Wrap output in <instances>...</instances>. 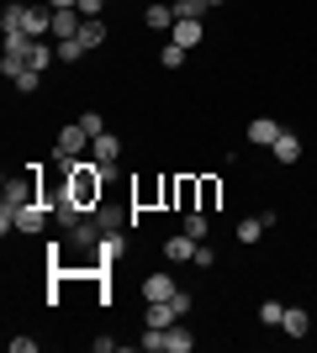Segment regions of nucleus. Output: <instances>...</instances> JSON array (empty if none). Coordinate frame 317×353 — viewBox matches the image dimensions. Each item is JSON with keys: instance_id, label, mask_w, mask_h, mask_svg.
I'll use <instances>...</instances> for the list:
<instances>
[{"instance_id": "c756f323", "label": "nucleus", "mask_w": 317, "mask_h": 353, "mask_svg": "<svg viewBox=\"0 0 317 353\" xmlns=\"http://www.w3.org/2000/svg\"><path fill=\"white\" fill-rule=\"evenodd\" d=\"M11 353H37V338H11Z\"/></svg>"}, {"instance_id": "393cba45", "label": "nucleus", "mask_w": 317, "mask_h": 353, "mask_svg": "<svg viewBox=\"0 0 317 353\" xmlns=\"http://www.w3.org/2000/svg\"><path fill=\"white\" fill-rule=\"evenodd\" d=\"M11 85L21 90V95H32V90L43 85V69H21V74H16V79H11Z\"/></svg>"}, {"instance_id": "2f4dec72", "label": "nucleus", "mask_w": 317, "mask_h": 353, "mask_svg": "<svg viewBox=\"0 0 317 353\" xmlns=\"http://www.w3.org/2000/svg\"><path fill=\"white\" fill-rule=\"evenodd\" d=\"M206 6H222V0H206Z\"/></svg>"}, {"instance_id": "1a4fd4ad", "label": "nucleus", "mask_w": 317, "mask_h": 353, "mask_svg": "<svg viewBox=\"0 0 317 353\" xmlns=\"http://www.w3.org/2000/svg\"><path fill=\"white\" fill-rule=\"evenodd\" d=\"M196 195H201L196 211H206V216H211V211H217V201H222V179H217V174H201V179H196Z\"/></svg>"}, {"instance_id": "6ab92c4d", "label": "nucleus", "mask_w": 317, "mask_h": 353, "mask_svg": "<svg viewBox=\"0 0 317 353\" xmlns=\"http://www.w3.org/2000/svg\"><path fill=\"white\" fill-rule=\"evenodd\" d=\"M79 43H85V53L106 43V21H101V16H85V27H79Z\"/></svg>"}, {"instance_id": "bb28decb", "label": "nucleus", "mask_w": 317, "mask_h": 353, "mask_svg": "<svg viewBox=\"0 0 317 353\" xmlns=\"http://www.w3.org/2000/svg\"><path fill=\"white\" fill-rule=\"evenodd\" d=\"M0 32H6V37L21 32V6H6V11H0Z\"/></svg>"}, {"instance_id": "0eeeda50", "label": "nucleus", "mask_w": 317, "mask_h": 353, "mask_svg": "<svg viewBox=\"0 0 317 353\" xmlns=\"http://www.w3.org/2000/svg\"><path fill=\"white\" fill-rule=\"evenodd\" d=\"M79 27H85V16L69 6V11H53V37L59 43H69V37H79Z\"/></svg>"}, {"instance_id": "a211bd4d", "label": "nucleus", "mask_w": 317, "mask_h": 353, "mask_svg": "<svg viewBox=\"0 0 317 353\" xmlns=\"http://www.w3.org/2000/svg\"><path fill=\"white\" fill-rule=\"evenodd\" d=\"M53 59H59V48H48L43 37H32V48H27V69H48Z\"/></svg>"}, {"instance_id": "f3484780", "label": "nucleus", "mask_w": 317, "mask_h": 353, "mask_svg": "<svg viewBox=\"0 0 317 353\" xmlns=\"http://www.w3.org/2000/svg\"><path fill=\"white\" fill-rule=\"evenodd\" d=\"M175 206H180V211H196V206H201L196 179H191V174H185V179H175Z\"/></svg>"}, {"instance_id": "6e6552de", "label": "nucleus", "mask_w": 317, "mask_h": 353, "mask_svg": "<svg viewBox=\"0 0 317 353\" xmlns=\"http://www.w3.org/2000/svg\"><path fill=\"white\" fill-rule=\"evenodd\" d=\"M90 216H95V227H101V232H127V221H133V216H127V211L106 206V201H101V206L90 211Z\"/></svg>"}, {"instance_id": "dca6fc26", "label": "nucleus", "mask_w": 317, "mask_h": 353, "mask_svg": "<svg viewBox=\"0 0 317 353\" xmlns=\"http://www.w3.org/2000/svg\"><path fill=\"white\" fill-rule=\"evenodd\" d=\"M191 348H196V338H191V332H185L180 322H175V327H164V353H191Z\"/></svg>"}, {"instance_id": "f03ea898", "label": "nucleus", "mask_w": 317, "mask_h": 353, "mask_svg": "<svg viewBox=\"0 0 317 353\" xmlns=\"http://www.w3.org/2000/svg\"><path fill=\"white\" fill-rule=\"evenodd\" d=\"M85 148H90V132H85V127L75 121V127H64V132H59V143H53V159L69 163V159H79Z\"/></svg>"}, {"instance_id": "f8f14e48", "label": "nucleus", "mask_w": 317, "mask_h": 353, "mask_svg": "<svg viewBox=\"0 0 317 353\" xmlns=\"http://www.w3.org/2000/svg\"><path fill=\"white\" fill-rule=\"evenodd\" d=\"M164 259H169V264H185V259H196V237H191V232L169 237V243H164Z\"/></svg>"}, {"instance_id": "9b49d317", "label": "nucleus", "mask_w": 317, "mask_h": 353, "mask_svg": "<svg viewBox=\"0 0 317 353\" xmlns=\"http://www.w3.org/2000/svg\"><path fill=\"white\" fill-rule=\"evenodd\" d=\"M280 132H286V127H280V121H270V117L249 121V143H254V148H270V143H275Z\"/></svg>"}, {"instance_id": "5701e85b", "label": "nucleus", "mask_w": 317, "mask_h": 353, "mask_svg": "<svg viewBox=\"0 0 317 353\" xmlns=\"http://www.w3.org/2000/svg\"><path fill=\"white\" fill-rule=\"evenodd\" d=\"M185 53H191V48H180V43H164V48H159V63H164V69H180V63H185Z\"/></svg>"}, {"instance_id": "aec40b11", "label": "nucleus", "mask_w": 317, "mask_h": 353, "mask_svg": "<svg viewBox=\"0 0 317 353\" xmlns=\"http://www.w3.org/2000/svg\"><path fill=\"white\" fill-rule=\"evenodd\" d=\"M280 327H286V338H307V327H312V316H307L302 306H286V322H280Z\"/></svg>"}, {"instance_id": "4be33fe9", "label": "nucleus", "mask_w": 317, "mask_h": 353, "mask_svg": "<svg viewBox=\"0 0 317 353\" xmlns=\"http://www.w3.org/2000/svg\"><path fill=\"white\" fill-rule=\"evenodd\" d=\"M259 237H265V216H243L238 221V243L249 248V243H259Z\"/></svg>"}, {"instance_id": "412c9836", "label": "nucleus", "mask_w": 317, "mask_h": 353, "mask_svg": "<svg viewBox=\"0 0 317 353\" xmlns=\"http://www.w3.org/2000/svg\"><path fill=\"white\" fill-rule=\"evenodd\" d=\"M206 227H211L206 211H185V221H180V232H191L196 243H206Z\"/></svg>"}, {"instance_id": "7c9ffc66", "label": "nucleus", "mask_w": 317, "mask_h": 353, "mask_svg": "<svg viewBox=\"0 0 317 353\" xmlns=\"http://www.w3.org/2000/svg\"><path fill=\"white\" fill-rule=\"evenodd\" d=\"M101 6H106V0H79L75 11H79V16H101Z\"/></svg>"}, {"instance_id": "7ed1b4c3", "label": "nucleus", "mask_w": 317, "mask_h": 353, "mask_svg": "<svg viewBox=\"0 0 317 353\" xmlns=\"http://www.w3.org/2000/svg\"><path fill=\"white\" fill-rule=\"evenodd\" d=\"M122 253H127V237L122 232H101V243H95V269L122 264Z\"/></svg>"}, {"instance_id": "f257e3e1", "label": "nucleus", "mask_w": 317, "mask_h": 353, "mask_svg": "<svg viewBox=\"0 0 317 353\" xmlns=\"http://www.w3.org/2000/svg\"><path fill=\"white\" fill-rule=\"evenodd\" d=\"M37 185H43V163H27V174H21V179H6V206H11V211L32 206V201H37Z\"/></svg>"}, {"instance_id": "9d476101", "label": "nucleus", "mask_w": 317, "mask_h": 353, "mask_svg": "<svg viewBox=\"0 0 317 353\" xmlns=\"http://www.w3.org/2000/svg\"><path fill=\"white\" fill-rule=\"evenodd\" d=\"M143 27H148V32L175 27V0H159V6H148V11H143Z\"/></svg>"}, {"instance_id": "39448f33", "label": "nucleus", "mask_w": 317, "mask_h": 353, "mask_svg": "<svg viewBox=\"0 0 317 353\" xmlns=\"http://www.w3.org/2000/svg\"><path fill=\"white\" fill-rule=\"evenodd\" d=\"M137 290H143V301H175V295H180V285L169 280V274H148Z\"/></svg>"}, {"instance_id": "4468645a", "label": "nucleus", "mask_w": 317, "mask_h": 353, "mask_svg": "<svg viewBox=\"0 0 317 353\" xmlns=\"http://www.w3.org/2000/svg\"><path fill=\"white\" fill-rule=\"evenodd\" d=\"M175 322H180L175 301H148V327H159V332H164V327H175Z\"/></svg>"}, {"instance_id": "2eb2a0df", "label": "nucleus", "mask_w": 317, "mask_h": 353, "mask_svg": "<svg viewBox=\"0 0 317 353\" xmlns=\"http://www.w3.org/2000/svg\"><path fill=\"white\" fill-rule=\"evenodd\" d=\"M169 43L196 48V43H201V21H191V16H175V37H169Z\"/></svg>"}, {"instance_id": "c85d7f7f", "label": "nucleus", "mask_w": 317, "mask_h": 353, "mask_svg": "<svg viewBox=\"0 0 317 353\" xmlns=\"http://www.w3.org/2000/svg\"><path fill=\"white\" fill-rule=\"evenodd\" d=\"M191 264H201V269H211V264H217V253H211V248H206V243H196V259H191Z\"/></svg>"}, {"instance_id": "b1692460", "label": "nucleus", "mask_w": 317, "mask_h": 353, "mask_svg": "<svg viewBox=\"0 0 317 353\" xmlns=\"http://www.w3.org/2000/svg\"><path fill=\"white\" fill-rule=\"evenodd\" d=\"M259 322H265V327H280V322H286V306H280V301H265V306H259Z\"/></svg>"}, {"instance_id": "423d86ee", "label": "nucleus", "mask_w": 317, "mask_h": 353, "mask_svg": "<svg viewBox=\"0 0 317 353\" xmlns=\"http://www.w3.org/2000/svg\"><path fill=\"white\" fill-rule=\"evenodd\" d=\"M90 159H95V163H106V169H117V159H122V143H117L111 132L90 137Z\"/></svg>"}, {"instance_id": "ddd939ff", "label": "nucleus", "mask_w": 317, "mask_h": 353, "mask_svg": "<svg viewBox=\"0 0 317 353\" xmlns=\"http://www.w3.org/2000/svg\"><path fill=\"white\" fill-rule=\"evenodd\" d=\"M270 153H275L280 163H296V159H302V137H296V132H280V137L270 143Z\"/></svg>"}, {"instance_id": "cd10ccee", "label": "nucleus", "mask_w": 317, "mask_h": 353, "mask_svg": "<svg viewBox=\"0 0 317 353\" xmlns=\"http://www.w3.org/2000/svg\"><path fill=\"white\" fill-rule=\"evenodd\" d=\"M79 127H85V132H90V137H101V132H106V121H101V111H85V117H79Z\"/></svg>"}, {"instance_id": "a878e982", "label": "nucleus", "mask_w": 317, "mask_h": 353, "mask_svg": "<svg viewBox=\"0 0 317 353\" xmlns=\"http://www.w3.org/2000/svg\"><path fill=\"white\" fill-rule=\"evenodd\" d=\"M79 59H85V43H79V37L59 43V63H79Z\"/></svg>"}, {"instance_id": "20e7f679", "label": "nucleus", "mask_w": 317, "mask_h": 353, "mask_svg": "<svg viewBox=\"0 0 317 353\" xmlns=\"http://www.w3.org/2000/svg\"><path fill=\"white\" fill-rule=\"evenodd\" d=\"M21 32H27V37L53 32V6H21Z\"/></svg>"}]
</instances>
